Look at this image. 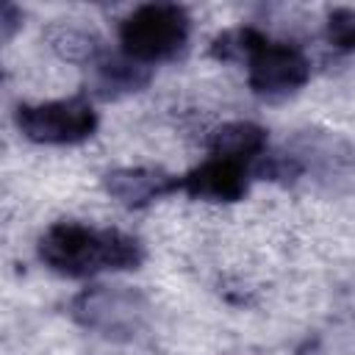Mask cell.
<instances>
[{
	"mask_svg": "<svg viewBox=\"0 0 355 355\" xmlns=\"http://www.w3.org/2000/svg\"><path fill=\"white\" fill-rule=\"evenodd\" d=\"M69 316L108 341H133L150 322V300L128 286H89L72 297Z\"/></svg>",
	"mask_w": 355,
	"mask_h": 355,
	"instance_id": "7a4b0ae2",
	"label": "cell"
},
{
	"mask_svg": "<svg viewBox=\"0 0 355 355\" xmlns=\"http://www.w3.org/2000/svg\"><path fill=\"white\" fill-rule=\"evenodd\" d=\"M22 25V11L14 3H3V14H0V31H3V42L14 39V31Z\"/></svg>",
	"mask_w": 355,
	"mask_h": 355,
	"instance_id": "4fadbf2b",
	"label": "cell"
},
{
	"mask_svg": "<svg viewBox=\"0 0 355 355\" xmlns=\"http://www.w3.org/2000/svg\"><path fill=\"white\" fill-rule=\"evenodd\" d=\"M189 31H191V17L183 6L144 3L122 19L119 42L125 55L141 64H155L175 58L186 47Z\"/></svg>",
	"mask_w": 355,
	"mask_h": 355,
	"instance_id": "3957f363",
	"label": "cell"
},
{
	"mask_svg": "<svg viewBox=\"0 0 355 355\" xmlns=\"http://www.w3.org/2000/svg\"><path fill=\"white\" fill-rule=\"evenodd\" d=\"M263 153H266V130L255 122L236 119V122H225L211 133V155L247 164L250 172Z\"/></svg>",
	"mask_w": 355,
	"mask_h": 355,
	"instance_id": "8fae6325",
	"label": "cell"
},
{
	"mask_svg": "<svg viewBox=\"0 0 355 355\" xmlns=\"http://www.w3.org/2000/svg\"><path fill=\"white\" fill-rule=\"evenodd\" d=\"M244 61L250 89L263 100H283L300 92L311 78V61L297 44L275 42L263 33L255 39Z\"/></svg>",
	"mask_w": 355,
	"mask_h": 355,
	"instance_id": "5b68a950",
	"label": "cell"
},
{
	"mask_svg": "<svg viewBox=\"0 0 355 355\" xmlns=\"http://www.w3.org/2000/svg\"><path fill=\"white\" fill-rule=\"evenodd\" d=\"M252 180V172L247 164L239 161H227V158H216L211 155L208 161H202L200 166L189 169L180 178V189L197 200H208V202H236L247 194Z\"/></svg>",
	"mask_w": 355,
	"mask_h": 355,
	"instance_id": "8992f818",
	"label": "cell"
},
{
	"mask_svg": "<svg viewBox=\"0 0 355 355\" xmlns=\"http://www.w3.org/2000/svg\"><path fill=\"white\" fill-rule=\"evenodd\" d=\"M103 189L125 208H144L180 189V178L155 166H119L105 172Z\"/></svg>",
	"mask_w": 355,
	"mask_h": 355,
	"instance_id": "52a82bcc",
	"label": "cell"
},
{
	"mask_svg": "<svg viewBox=\"0 0 355 355\" xmlns=\"http://www.w3.org/2000/svg\"><path fill=\"white\" fill-rule=\"evenodd\" d=\"M288 150L302 161L305 172L316 169V172L333 175V172H344V169H349L355 164L352 147L341 136H336L330 130H316V128L313 130H300L291 139Z\"/></svg>",
	"mask_w": 355,
	"mask_h": 355,
	"instance_id": "ba28073f",
	"label": "cell"
},
{
	"mask_svg": "<svg viewBox=\"0 0 355 355\" xmlns=\"http://www.w3.org/2000/svg\"><path fill=\"white\" fill-rule=\"evenodd\" d=\"M327 42L341 53H355V8H333L324 22Z\"/></svg>",
	"mask_w": 355,
	"mask_h": 355,
	"instance_id": "7c38bea8",
	"label": "cell"
},
{
	"mask_svg": "<svg viewBox=\"0 0 355 355\" xmlns=\"http://www.w3.org/2000/svg\"><path fill=\"white\" fill-rule=\"evenodd\" d=\"M39 258L64 277H92L97 272H128L144 261V244L114 227L55 222L39 239Z\"/></svg>",
	"mask_w": 355,
	"mask_h": 355,
	"instance_id": "6da1fadb",
	"label": "cell"
},
{
	"mask_svg": "<svg viewBox=\"0 0 355 355\" xmlns=\"http://www.w3.org/2000/svg\"><path fill=\"white\" fill-rule=\"evenodd\" d=\"M14 122L28 141L36 144H80L97 130V111L86 97H64L47 103L17 105Z\"/></svg>",
	"mask_w": 355,
	"mask_h": 355,
	"instance_id": "277c9868",
	"label": "cell"
},
{
	"mask_svg": "<svg viewBox=\"0 0 355 355\" xmlns=\"http://www.w3.org/2000/svg\"><path fill=\"white\" fill-rule=\"evenodd\" d=\"M44 42L61 61L80 64V67H94L105 55L100 33L86 28L78 19H55V22H50L44 28Z\"/></svg>",
	"mask_w": 355,
	"mask_h": 355,
	"instance_id": "30bf717a",
	"label": "cell"
},
{
	"mask_svg": "<svg viewBox=\"0 0 355 355\" xmlns=\"http://www.w3.org/2000/svg\"><path fill=\"white\" fill-rule=\"evenodd\" d=\"M153 72L147 64L130 58V55H103L94 67H92V80L89 89L100 97V100H116L133 92H141L150 83Z\"/></svg>",
	"mask_w": 355,
	"mask_h": 355,
	"instance_id": "9c48e42d",
	"label": "cell"
}]
</instances>
